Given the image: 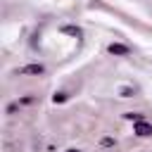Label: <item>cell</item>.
<instances>
[{
    "label": "cell",
    "instance_id": "cell-9",
    "mask_svg": "<svg viewBox=\"0 0 152 152\" xmlns=\"http://www.w3.org/2000/svg\"><path fill=\"white\" fill-rule=\"evenodd\" d=\"M66 152H81V150H66Z\"/></svg>",
    "mask_w": 152,
    "mask_h": 152
},
{
    "label": "cell",
    "instance_id": "cell-4",
    "mask_svg": "<svg viewBox=\"0 0 152 152\" xmlns=\"http://www.w3.org/2000/svg\"><path fill=\"white\" fill-rule=\"evenodd\" d=\"M124 116H126V119H131V121H142V114H138V112H126Z\"/></svg>",
    "mask_w": 152,
    "mask_h": 152
},
{
    "label": "cell",
    "instance_id": "cell-8",
    "mask_svg": "<svg viewBox=\"0 0 152 152\" xmlns=\"http://www.w3.org/2000/svg\"><path fill=\"white\" fill-rule=\"evenodd\" d=\"M131 95H133L131 88H121V97H131Z\"/></svg>",
    "mask_w": 152,
    "mask_h": 152
},
{
    "label": "cell",
    "instance_id": "cell-2",
    "mask_svg": "<svg viewBox=\"0 0 152 152\" xmlns=\"http://www.w3.org/2000/svg\"><path fill=\"white\" fill-rule=\"evenodd\" d=\"M133 133L140 135V138H147V135H152V126L145 124V119H142V121H135V124H133Z\"/></svg>",
    "mask_w": 152,
    "mask_h": 152
},
{
    "label": "cell",
    "instance_id": "cell-3",
    "mask_svg": "<svg viewBox=\"0 0 152 152\" xmlns=\"http://www.w3.org/2000/svg\"><path fill=\"white\" fill-rule=\"evenodd\" d=\"M109 52H112V55H128L131 50H128L126 45H119V43H112V45H109Z\"/></svg>",
    "mask_w": 152,
    "mask_h": 152
},
{
    "label": "cell",
    "instance_id": "cell-6",
    "mask_svg": "<svg viewBox=\"0 0 152 152\" xmlns=\"http://www.w3.org/2000/svg\"><path fill=\"white\" fill-rule=\"evenodd\" d=\"M64 33H71V36H81V31H78V28H74V26H64Z\"/></svg>",
    "mask_w": 152,
    "mask_h": 152
},
{
    "label": "cell",
    "instance_id": "cell-5",
    "mask_svg": "<svg viewBox=\"0 0 152 152\" xmlns=\"http://www.w3.org/2000/svg\"><path fill=\"white\" fill-rule=\"evenodd\" d=\"M100 145H102V147H114V145H116V140H114V138H102V140H100Z\"/></svg>",
    "mask_w": 152,
    "mask_h": 152
},
{
    "label": "cell",
    "instance_id": "cell-7",
    "mask_svg": "<svg viewBox=\"0 0 152 152\" xmlns=\"http://www.w3.org/2000/svg\"><path fill=\"white\" fill-rule=\"evenodd\" d=\"M52 100H55V102H64V100H66V95H64V93H55V95H52Z\"/></svg>",
    "mask_w": 152,
    "mask_h": 152
},
{
    "label": "cell",
    "instance_id": "cell-1",
    "mask_svg": "<svg viewBox=\"0 0 152 152\" xmlns=\"http://www.w3.org/2000/svg\"><path fill=\"white\" fill-rule=\"evenodd\" d=\"M17 74H21V76H40V74H45V66L43 64H26V66H21V69H17Z\"/></svg>",
    "mask_w": 152,
    "mask_h": 152
}]
</instances>
